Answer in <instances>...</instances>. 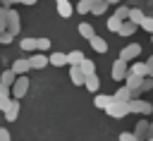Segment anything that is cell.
<instances>
[{
    "instance_id": "1",
    "label": "cell",
    "mask_w": 153,
    "mask_h": 141,
    "mask_svg": "<svg viewBox=\"0 0 153 141\" xmlns=\"http://www.w3.org/2000/svg\"><path fill=\"white\" fill-rule=\"evenodd\" d=\"M105 112L110 115V117H115V119H120V117H124V115H129L131 110H129V103L127 100H112L108 108H105Z\"/></svg>"
},
{
    "instance_id": "2",
    "label": "cell",
    "mask_w": 153,
    "mask_h": 141,
    "mask_svg": "<svg viewBox=\"0 0 153 141\" xmlns=\"http://www.w3.org/2000/svg\"><path fill=\"white\" fill-rule=\"evenodd\" d=\"M26 91H29V76L26 74H22V76H17V81L12 84V98H24L26 96Z\"/></svg>"
},
{
    "instance_id": "3",
    "label": "cell",
    "mask_w": 153,
    "mask_h": 141,
    "mask_svg": "<svg viewBox=\"0 0 153 141\" xmlns=\"http://www.w3.org/2000/svg\"><path fill=\"white\" fill-rule=\"evenodd\" d=\"M127 74H129V67H127V60H122V57H117V60L112 62V79H115V81H124V79H127Z\"/></svg>"
},
{
    "instance_id": "4",
    "label": "cell",
    "mask_w": 153,
    "mask_h": 141,
    "mask_svg": "<svg viewBox=\"0 0 153 141\" xmlns=\"http://www.w3.org/2000/svg\"><path fill=\"white\" fill-rule=\"evenodd\" d=\"M19 14H17V10H10L7 7V31L12 33V36H17L19 33Z\"/></svg>"
},
{
    "instance_id": "5",
    "label": "cell",
    "mask_w": 153,
    "mask_h": 141,
    "mask_svg": "<svg viewBox=\"0 0 153 141\" xmlns=\"http://www.w3.org/2000/svg\"><path fill=\"white\" fill-rule=\"evenodd\" d=\"M129 110H131V112H141V115H151L153 105H151V103H146V100L131 98V100H129Z\"/></svg>"
},
{
    "instance_id": "6",
    "label": "cell",
    "mask_w": 153,
    "mask_h": 141,
    "mask_svg": "<svg viewBox=\"0 0 153 141\" xmlns=\"http://www.w3.org/2000/svg\"><path fill=\"white\" fill-rule=\"evenodd\" d=\"M139 53H141V45H139V43H129V45H124V48L120 50V57L129 62V60L139 57Z\"/></svg>"
},
{
    "instance_id": "7",
    "label": "cell",
    "mask_w": 153,
    "mask_h": 141,
    "mask_svg": "<svg viewBox=\"0 0 153 141\" xmlns=\"http://www.w3.org/2000/svg\"><path fill=\"white\" fill-rule=\"evenodd\" d=\"M69 79H72V84L74 86H84V72H81V67L79 65H69Z\"/></svg>"
},
{
    "instance_id": "8",
    "label": "cell",
    "mask_w": 153,
    "mask_h": 141,
    "mask_svg": "<svg viewBox=\"0 0 153 141\" xmlns=\"http://www.w3.org/2000/svg\"><path fill=\"white\" fill-rule=\"evenodd\" d=\"M141 81H143V76H139V74H127V79H124V86H129L131 91H134V96L139 93V88H141Z\"/></svg>"
},
{
    "instance_id": "9",
    "label": "cell",
    "mask_w": 153,
    "mask_h": 141,
    "mask_svg": "<svg viewBox=\"0 0 153 141\" xmlns=\"http://www.w3.org/2000/svg\"><path fill=\"white\" fill-rule=\"evenodd\" d=\"M72 12H74V7L69 5V0H57V14H60L62 19L72 17Z\"/></svg>"
},
{
    "instance_id": "10",
    "label": "cell",
    "mask_w": 153,
    "mask_h": 141,
    "mask_svg": "<svg viewBox=\"0 0 153 141\" xmlns=\"http://www.w3.org/2000/svg\"><path fill=\"white\" fill-rule=\"evenodd\" d=\"M12 69H14L17 76H22V74H26V72L31 69V62H29V60H14V62H12Z\"/></svg>"
},
{
    "instance_id": "11",
    "label": "cell",
    "mask_w": 153,
    "mask_h": 141,
    "mask_svg": "<svg viewBox=\"0 0 153 141\" xmlns=\"http://www.w3.org/2000/svg\"><path fill=\"white\" fill-rule=\"evenodd\" d=\"M19 110H22V105H19V100L14 98V100H12V105H10L7 110H5V119H10V122H14V119L19 117Z\"/></svg>"
},
{
    "instance_id": "12",
    "label": "cell",
    "mask_w": 153,
    "mask_h": 141,
    "mask_svg": "<svg viewBox=\"0 0 153 141\" xmlns=\"http://www.w3.org/2000/svg\"><path fill=\"white\" fill-rule=\"evenodd\" d=\"M136 29H139V24H134L131 19H127V22H122V26H120V36H131V33H136Z\"/></svg>"
},
{
    "instance_id": "13",
    "label": "cell",
    "mask_w": 153,
    "mask_h": 141,
    "mask_svg": "<svg viewBox=\"0 0 153 141\" xmlns=\"http://www.w3.org/2000/svg\"><path fill=\"white\" fill-rule=\"evenodd\" d=\"M88 43H91V48H93L96 53H108V43H105V38L93 36V38H88Z\"/></svg>"
},
{
    "instance_id": "14",
    "label": "cell",
    "mask_w": 153,
    "mask_h": 141,
    "mask_svg": "<svg viewBox=\"0 0 153 141\" xmlns=\"http://www.w3.org/2000/svg\"><path fill=\"white\" fill-rule=\"evenodd\" d=\"M29 62H31V69H43V67H45V65H48L50 60H48V57H45L43 53H36V55H33V57H31Z\"/></svg>"
},
{
    "instance_id": "15",
    "label": "cell",
    "mask_w": 153,
    "mask_h": 141,
    "mask_svg": "<svg viewBox=\"0 0 153 141\" xmlns=\"http://www.w3.org/2000/svg\"><path fill=\"white\" fill-rule=\"evenodd\" d=\"M48 60H50L53 67H65V65H69V62H67V53H53Z\"/></svg>"
},
{
    "instance_id": "16",
    "label": "cell",
    "mask_w": 153,
    "mask_h": 141,
    "mask_svg": "<svg viewBox=\"0 0 153 141\" xmlns=\"http://www.w3.org/2000/svg\"><path fill=\"white\" fill-rule=\"evenodd\" d=\"M14 81H17V74H14V69H12V67H10V69H5V72H2V76H0V84L12 88V84H14Z\"/></svg>"
},
{
    "instance_id": "17",
    "label": "cell",
    "mask_w": 153,
    "mask_h": 141,
    "mask_svg": "<svg viewBox=\"0 0 153 141\" xmlns=\"http://www.w3.org/2000/svg\"><path fill=\"white\" fill-rule=\"evenodd\" d=\"M129 72H131V74H139V76H148V74H151V67H148V62H136Z\"/></svg>"
},
{
    "instance_id": "18",
    "label": "cell",
    "mask_w": 153,
    "mask_h": 141,
    "mask_svg": "<svg viewBox=\"0 0 153 141\" xmlns=\"http://www.w3.org/2000/svg\"><path fill=\"white\" fill-rule=\"evenodd\" d=\"M112 100H115V96H96V98H93V105H96L98 110H105Z\"/></svg>"
},
{
    "instance_id": "19",
    "label": "cell",
    "mask_w": 153,
    "mask_h": 141,
    "mask_svg": "<svg viewBox=\"0 0 153 141\" xmlns=\"http://www.w3.org/2000/svg\"><path fill=\"white\" fill-rule=\"evenodd\" d=\"M84 60H86V57H84L81 50H72V53H67V62H69V65H81ZM69 65H67V67H69Z\"/></svg>"
},
{
    "instance_id": "20",
    "label": "cell",
    "mask_w": 153,
    "mask_h": 141,
    "mask_svg": "<svg viewBox=\"0 0 153 141\" xmlns=\"http://www.w3.org/2000/svg\"><path fill=\"white\" fill-rule=\"evenodd\" d=\"M84 86H86L91 93H96V91H98V86H100V81H98V76H96V74H88V76L84 79Z\"/></svg>"
},
{
    "instance_id": "21",
    "label": "cell",
    "mask_w": 153,
    "mask_h": 141,
    "mask_svg": "<svg viewBox=\"0 0 153 141\" xmlns=\"http://www.w3.org/2000/svg\"><path fill=\"white\" fill-rule=\"evenodd\" d=\"M79 33H81L86 41H88V38H93V36H96V31H93V24H86V22H81V24H79Z\"/></svg>"
},
{
    "instance_id": "22",
    "label": "cell",
    "mask_w": 153,
    "mask_h": 141,
    "mask_svg": "<svg viewBox=\"0 0 153 141\" xmlns=\"http://www.w3.org/2000/svg\"><path fill=\"white\" fill-rule=\"evenodd\" d=\"M19 48L26 50V53H33V50H36V38H31V36L22 38V41H19Z\"/></svg>"
},
{
    "instance_id": "23",
    "label": "cell",
    "mask_w": 153,
    "mask_h": 141,
    "mask_svg": "<svg viewBox=\"0 0 153 141\" xmlns=\"http://www.w3.org/2000/svg\"><path fill=\"white\" fill-rule=\"evenodd\" d=\"M110 7V2L108 0H100V2H93V7H91V12L96 14V17H100V14H105V10Z\"/></svg>"
},
{
    "instance_id": "24",
    "label": "cell",
    "mask_w": 153,
    "mask_h": 141,
    "mask_svg": "<svg viewBox=\"0 0 153 141\" xmlns=\"http://www.w3.org/2000/svg\"><path fill=\"white\" fill-rule=\"evenodd\" d=\"M79 67H81L84 76H88V74H96V62H93V60H88V57H86V60H84Z\"/></svg>"
},
{
    "instance_id": "25",
    "label": "cell",
    "mask_w": 153,
    "mask_h": 141,
    "mask_svg": "<svg viewBox=\"0 0 153 141\" xmlns=\"http://www.w3.org/2000/svg\"><path fill=\"white\" fill-rule=\"evenodd\" d=\"M50 45H53V41H50L48 36H45V38H36V50H38V53H45Z\"/></svg>"
},
{
    "instance_id": "26",
    "label": "cell",
    "mask_w": 153,
    "mask_h": 141,
    "mask_svg": "<svg viewBox=\"0 0 153 141\" xmlns=\"http://www.w3.org/2000/svg\"><path fill=\"white\" fill-rule=\"evenodd\" d=\"M91 7H93V0H79V2H76V12H79V14L91 12Z\"/></svg>"
},
{
    "instance_id": "27",
    "label": "cell",
    "mask_w": 153,
    "mask_h": 141,
    "mask_svg": "<svg viewBox=\"0 0 153 141\" xmlns=\"http://www.w3.org/2000/svg\"><path fill=\"white\" fill-rule=\"evenodd\" d=\"M129 12H131V10H129L127 5H120V7L115 10V17H117V19H122V22H127V19H129Z\"/></svg>"
},
{
    "instance_id": "28",
    "label": "cell",
    "mask_w": 153,
    "mask_h": 141,
    "mask_svg": "<svg viewBox=\"0 0 153 141\" xmlns=\"http://www.w3.org/2000/svg\"><path fill=\"white\" fill-rule=\"evenodd\" d=\"M148 127H151V124H148L146 119H139V122H136V129H134V134H136V136L141 139V136H143V134L148 131Z\"/></svg>"
},
{
    "instance_id": "29",
    "label": "cell",
    "mask_w": 153,
    "mask_h": 141,
    "mask_svg": "<svg viewBox=\"0 0 153 141\" xmlns=\"http://www.w3.org/2000/svg\"><path fill=\"white\" fill-rule=\"evenodd\" d=\"M120 26H122V19H117L115 14H112V17H108V29H110V31H115V33H117V31H120Z\"/></svg>"
},
{
    "instance_id": "30",
    "label": "cell",
    "mask_w": 153,
    "mask_h": 141,
    "mask_svg": "<svg viewBox=\"0 0 153 141\" xmlns=\"http://www.w3.org/2000/svg\"><path fill=\"white\" fill-rule=\"evenodd\" d=\"M143 17H146V14H143L141 10H131V12H129V19H131L134 24H141V22H143Z\"/></svg>"
},
{
    "instance_id": "31",
    "label": "cell",
    "mask_w": 153,
    "mask_h": 141,
    "mask_svg": "<svg viewBox=\"0 0 153 141\" xmlns=\"http://www.w3.org/2000/svg\"><path fill=\"white\" fill-rule=\"evenodd\" d=\"M153 88V76L148 74V76H143V81H141V88H139V93H143V91H151Z\"/></svg>"
},
{
    "instance_id": "32",
    "label": "cell",
    "mask_w": 153,
    "mask_h": 141,
    "mask_svg": "<svg viewBox=\"0 0 153 141\" xmlns=\"http://www.w3.org/2000/svg\"><path fill=\"white\" fill-rule=\"evenodd\" d=\"M139 29H143V31L153 33V17H143V22L139 24Z\"/></svg>"
},
{
    "instance_id": "33",
    "label": "cell",
    "mask_w": 153,
    "mask_h": 141,
    "mask_svg": "<svg viewBox=\"0 0 153 141\" xmlns=\"http://www.w3.org/2000/svg\"><path fill=\"white\" fill-rule=\"evenodd\" d=\"M2 31H7V7L0 10V33Z\"/></svg>"
},
{
    "instance_id": "34",
    "label": "cell",
    "mask_w": 153,
    "mask_h": 141,
    "mask_svg": "<svg viewBox=\"0 0 153 141\" xmlns=\"http://www.w3.org/2000/svg\"><path fill=\"white\" fill-rule=\"evenodd\" d=\"M12 100H14V98H10V96H0V110L5 112V110L12 105Z\"/></svg>"
},
{
    "instance_id": "35",
    "label": "cell",
    "mask_w": 153,
    "mask_h": 141,
    "mask_svg": "<svg viewBox=\"0 0 153 141\" xmlns=\"http://www.w3.org/2000/svg\"><path fill=\"white\" fill-rule=\"evenodd\" d=\"M120 141H139V136L134 131H122L120 134Z\"/></svg>"
},
{
    "instance_id": "36",
    "label": "cell",
    "mask_w": 153,
    "mask_h": 141,
    "mask_svg": "<svg viewBox=\"0 0 153 141\" xmlns=\"http://www.w3.org/2000/svg\"><path fill=\"white\" fill-rule=\"evenodd\" d=\"M12 38H14V36H12L10 31H2V33H0V43H2V45H5V43H12Z\"/></svg>"
},
{
    "instance_id": "37",
    "label": "cell",
    "mask_w": 153,
    "mask_h": 141,
    "mask_svg": "<svg viewBox=\"0 0 153 141\" xmlns=\"http://www.w3.org/2000/svg\"><path fill=\"white\" fill-rule=\"evenodd\" d=\"M0 141H12V136H10V131H7L5 127L0 129Z\"/></svg>"
},
{
    "instance_id": "38",
    "label": "cell",
    "mask_w": 153,
    "mask_h": 141,
    "mask_svg": "<svg viewBox=\"0 0 153 141\" xmlns=\"http://www.w3.org/2000/svg\"><path fill=\"white\" fill-rule=\"evenodd\" d=\"M0 96H10V86H2L0 84Z\"/></svg>"
},
{
    "instance_id": "39",
    "label": "cell",
    "mask_w": 153,
    "mask_h": 141,
    "mask_svg": "<svg viewBox=\"0 0 153 141\" xmlns=\"http://www.w3.org/2000/svg\"><path fill=\"white\" fill-rule=\"evenodd\" d=\"M24 5H36V0H22Z\"/></svg>"
},
{
    "instance_id": "40",
    "label": "cell",
    "mask_w": 153,
    "mask_h": 141,
    "mask_svg": "<svg viewBox=\"0 0 153 141\" xmlns=\"http://www.w3.org/2000/svg\"><path fill=\"white\" fill-rule=\"evenodd\" d=\"M148 67H151V69H153V55H151V57H148Z\"/></svg>"
},
{
    "instance_id": "41",
    "label": "cell",
    "mask_w": 153,
    "mask_h": 141,
    "mask_svg": "<svg viewBox=\"0 0 153 141\" xmlns=\"http://www.w3.org/2000/svg\"><path fill=\"white\" fill-rule=\"evenodd\" d=\"M108 2H110V5H117V2H120V0H108Z\"/></svg>"
},
{
    "instance_id": "42",
    "label": "cell",
    "mask_w": 153,
    "mask_h": 141,
    "mask_svg": "<svg viewBox=\"0 0 153 141\" xmlns=\"http://www.w3.org/2000/svg\"><path fill=\"white\" fill-rule=\"evenodd\" d=\"M148 131H151V134H153V124H151V127H148Z\"/></svg>"
},
{
    "instance_id": "43",
    "label": "cell",
    "mask_w": 153,
    "mask_h": 141,
    "mask_svg": "<svg viewBox=\"0 0 153 141\" xmlns=\"http://www.w3.org/2000/svg\"><path fill=\"white\" fill-rule=\"evenodd\" d=\"M151 41H153V33H151Z\"/></svg>"
},
{
    "instance_id": "44",
    "label": "cell",
    "mask_w": 153,
    "mask_h": 141,
    "mask_svg": "<svg viewBox=\"0 0 153 141\" xmlns=\"http://www.w3.org/2000/svg\"><path fill=\"white\" fill-rule=\"evenodd\" d=\"M93 2H100V0H93Z\"/></svg>"
},
{
    "instance_id": "45",
    "label": "cell",
    "mask_w": 153,
    "mask_h": 141,
    "mask_svg": "<svg viewBox=\"0 0 153 141\" xmlns=\"http://www.w3.org/2000/svg\"><path fill=\"white\" fill-rule=\"evenodd\" d=\"M0 45H2V43H0Z\"/></svg>"
}]
</instances>
